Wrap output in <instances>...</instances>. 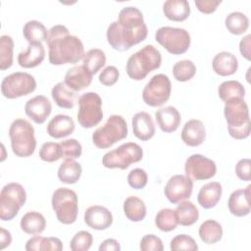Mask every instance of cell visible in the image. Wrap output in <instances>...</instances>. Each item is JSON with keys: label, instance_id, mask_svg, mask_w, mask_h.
<instances>
[{"label": "cell", "instance_id": "ac0fdd59", "mask_svg": "<svg viewBox=\"0 0 251 251\" xmlns=\"http://www.w3.org/2000/svg\"><path fill=\"white\" fill-rule=\"evenodd\" d=\"M182 141L190 146L196 147L201 145L206 138V129L202 121L192 119L187 121L181 129Z\"/></svg>", "mask_w": 251, "mask_h": 251}, {"label": "cell", "instance_id": "277c9868", "mask_svg": "<svg viewBox=\"0 0 251 251\" xmlns=\"http://www.w3.org/2000/svg\"><path fill=\"white\" fill-rule=\"evenodd\" d=\"M162 55L153 45H145L140 50L130 55L127 59L126 71L133 80L144 79L149 73L160 68Z\"/></svg>", "mask_w": 251, "mask_h": 251}, {"label": "cell", "instance_id": "f6af8a7d", "mask_svg": "<svg viewBox=\"0 0 251 251\" xmlns=\"http://www.w3.org/2000/svg\"><path fill=\"white\" fill-rule=\"evenodd\" d=\"M170 248L173 251L177 250H188V251H196L198 250V245L195 240L187 235V234H177L172 240L170 244Z\"/></svg>", "mask_w": 251, "mask_h": 251}, {"label": "cell", "instance_id": "3957f363", "mask_svg": "<svg viewBox=\"0 0 251 251\" xmlns=\"http://www.w3.org/2000/svg\"><path fill=\"white\" fill-rule=\"evenodd\" d=\"M224 115L227 123V130L235 139H245L250 135V117L247 103L243 98L225 102Z\"/></svg>", "mask_w": 251, "mask_h": 251}, {"label": "cell", "instance_id": "db71d44e", "mask_svg": "<svg viewBox=\"0 0 251 251\" xmlns=\"http://www.w3.org/2000/svg\"><path fill=\"white\" fill-rule=\"evenodd\" d=\"M12 243V235L9 230L4 227L0 228V249H5Z\"/></svg>", "mask_w": 251, "mask_h": 251}, {"label": "cell", "instance_id": "4dcf8cb0", "mask_svg": "<svg viewBox=\"0 0 251 251\" xmlns=\"http://www.w3.org/2000/svg\"><path fill=\"white\" fill-rule=\"evenodd\" d=\"M25 248L26 251H61L63 249V243L57 237H44L35 235L26 241Z\"/></svg>", "mask_w": 251, "mask_h": 251}, {"label": "cell", "instance_id": "f546056e", "mask_svg": "<svg viewBox=\"0 0 251 251\" xmlns=\"http://www.w3.org/2000/svg\"><path fill=\"white\" fill-rule=\"evenodd\" d=\"M82 168L75 159H65L58 169V178L67 184H74L81 176Z\"/></svg>", "mask_w": 251, "mask_h": 251}, {"label": "cell", "instance_id": "6da1fadb", "mask_svg": "<svg viewBox=\"0 0 251 251\" xmlns=\"http://www.w3.org/2000/svg\"><path fill=\"white\" fill-rule=\"evenodd\" d=\"M148 28L141 11L133 6L123 8L118 20L112 22L106 31L107 41L117 51H126L144 41Z\"/></svg>", "mask_w": 251, "mask_h": 251}, {"label": "cell", "instance_id": "c3c4849f", "mask_svg": "<svg viewBox=\"0 0 251 251\" xmlns=\"http://www.w3.org/2000/svg\"><path fill=\"white\" fill-rule=\"evenodd\" d=\"M120 76V72L115 66H107L99 74V82L105 86L114 85Z\"/></svg>", "mask_w": 251, "mask_h": 251}, {"label": "cell", "instance_id": "5b68a950", "mask_svg": "<svg viewBox=\"0 0 251 251\" xmlns=\"http://www.w3.org/2000/svg\"><path fill=\"white\" fill-rule=\"evenodd\" d=\"M9 137L13 153L22 158L31 156L36 148L34 128L25 119H16L9 127Z\"/></svg>", "mask_w": 251, "mask_h": 251}, {"label": "cell", "instance_id": "7dc6e473", "mask_svg": "<svg viewBox=\"0 0 251 251\" xmlns=\"http://www.w3.org/2000/svg\"><path fill=\"white\" fill-rule=\"evenodd\" d=\"M139 248L142 251H163L164 245L160 237L150 233L141 238Z\"/></svg>", "mask_w": 251, "mask_h": 251}, {"label": "cell", "instance_id": "7a4b0ae2", "mask_svg": "<svg viewBox=\"0 0 251 251\" xmlns=\"http://www.w3.org/2000/svg\"><path fill=\"white\" fill-rule=\"evenodd\" d=\"M46 44L49 62L55 66L75 64L85 54L81 40L70 34L69 28L63 25H55L48 30Z\"/></svg>", "mask_w": 251, "mask_h": 251}, {"label": "cell", "instance_id": "ee69618b", "mask_svg": "<svg viewBox=\"0 0 251 251\" xmlns=\"http://www.w3.org/2000/svg\"><path fill=\"white\" fill-rule=\"evenodd\" d=\"M62 150V158L65 159H77L81 156L82 146L75 138L66 139L60 142Z\"/></svg>", "mask_w": 251, "mask_h": 251}, {"label": "cell", "instance_id": "74e56055", "mask_svg": "<svg viewBox=\"0 0 251 251\" xmlns=\"http://www.w3.org/2000/svg\"><path fill=\"white\" fill-rule=\"evenodd\" d=\"M106 64V55L99 48L88 50L83 56V66L92 75L97 74Z\"/></svg>", "mask_w": 251, "mask_h": 251}, {"label": "cell", "instance_id": "d6986e66", "mask_svg": "<svg viewBox=\"0 0 251 251\" xmlns=\"http://www.w3.org/2000/svg\"><path fill=\"white\" fill-rule=\"evenodd\" d=\"M250 188L248 185L246 188L234 190L228 198L227 207L229 212L235 217H245L250 213Z\"/></svg>", "mask_w": 251, "mask_h": 251}, {"label": "cell", "instance_id": "d590c367", "mask_svg": "<svg viewBox=\"0 0 251 251\" xmlns=\"http://www.w3.org/2000/svg\"><path fill=\"white\" fill-rule=\"evenodd\" d=\"M218 95L224 102L236 98L244 99L245 88L237 80H226L219 85Z\"/></svg>", "mask_w": 251, "mask_h": 251}, {"label": "cell", "instance_id": "681fc988", "mask_svg": "<svg viewBox=\"0 0 251 251\" xmlns=\"http://www.w3.org/2000/svg\"><path fill=\"white\" fill-rule=\"evenodd\" d=\"M251 161L248 158L240 159L235 165V175L236 176L244 181H250L251 174H250Z\"/></svg>", "mask_w": 251, "mask_h": 251}, {"label": "cell", "instance_id": "30bf717a", "mask_svg": "<svg viewBox=\"0 0 251 251\" xmlns=\"http://www.w3.org/2000/svg\"><path fill=\"white\" fill-rule=\"evenodd\" d=\"M156 41L173 55L184 54L190 46V34L181 27L162 26L155 32Z\"/></svg>", "mask_w": 251, "mask_h": 251}, {"label": "cell", "instance_id": "1f68e13d", "mask_svg": "<svg viewBox=\"0 0 251 251\" xmlns=\"http://www.w3.org/2000/svg\"><path fill=\"white\" fill-rule=\"evenodd\" d=\"M178 225L189 226L194 225L199 219V211L191 201H181L175 210Z\"/></svg>", "mask_w": 251, "mask_h": 251}, {"label": "cell", "instance_id": "e0dca14e", "mask_svg": "<svg viewBox=\"0 0 251 251\" xmlns=\"http://www.w3.org/2000/svg\"><path fill=\"white\" fill-rule=\"evenodd\" d=\"M84 223L93 229L104 230L113 224V215L108 208L101 205H93L85 210Z\"/></svg>", "mask_w": 251, "mask_h": 251}, {"label": "cell", "instance_id": "8d00e7d4", "mask_svg": "<svg viewBox=\"0 0 251 251\" xmlns=\"http://www.w3.org/2000/svg\"><path fill=\"white\" fill-rule=\"evenodd\" d=\"M225 25L231 34L240 35L247 31L249 27V19L241 12H232L226 17Z\"/></svg>", "mask_w": 251, "mask_h": 251}, {"label": "cell", "instance_id": "603a6c76", "mask_svg": "<svg viewBox=\"0 0 251 251\" xmlns=\"http://www.w3.org/2000/svg\"><path fill=\"white\" fill-rule=\"evenodd\" d=\"M75 122L72 117L59 114L49 121L46 130L51 137L58 139L72 134L75 130Z\"/></svg>", "mask_w": 251, "mask_h": 251}, {"label": "cell", "instance_id": "52a82bcc", "mask_svg": "<svg viewBox=\"0 0 251 251\" xmlns=\"http://www.w3.org/2000/svg\"><path fill=\"white\" fill-rule=\"evenodd\" d=\"M52 208L57 220L64 225H72L76 221L78 200L76 193L67 187L57 188L51 199Z\"/></svg>", "mask_w": 251, "mask_h": 251}, {"label": "cell", "instance_id": "816d5d0a", "mask_svg": "<svg viewBox=\"0 0 251 251\" xmlns=\"http://www.w3.org/2000/svg\"><path fill=\"white\" fill-rule=\"evenodd\" d=\"M121 245L118 240L114 238L105 239L99 246V251H120Z\"/></svg>", "mask_w": 251, "mask_h": 251}, {"label": "cell", "instance_id": "44dd1931", "mask_svg": "<svg viewBox=\"0 0 251 251\" xmlns=\"http://www.w3.org/2000/svg\"><path fill=\"white\" fill-rule=\"evenodd\" d=\"M155 119L160 129L166 133L176 131L181 122L180 114L178 110L174 106H166L160 108L155 113Z\"/></svg>", "mask_w": 251, "mask_h": 251}, {"label": "cell", "instance_id": "e575fe53", "mask_svg": "<svg viewBox=\"0 0 251 251\" xmlns=\"http://www.w3.org/2000/svg\"><path fill=\"white\" fill-rule=\"evenodd\" d=\"M23 34L28 43H42L46 41L48 30L41 22L30 20L25 24Z\"/></svg>", "mask_w": 251, "mask_h": 251}, {"label": "cell", "instance_id": "7402d4cb", "mask_svg": "<svg viewBox=\"0 0 251 251\" xmlns=\"http://www.w3.org/2000/svg\"><path fill=\"white\" fill-rule=\"evenodd\" d=\"M132 131L135 137L142 141L151 139L155 134V125L152 117L147 112L136 113L131 120Z\"/></svg>", "mask_w": 251, "mask_h": 251}, {"label": "cell", "instance_id": "b9f144b4", "mask_svg": "<svg viewBox=\"0 0 251 251\" xmlns=\"http://www.w3.org/2000/svg\"><path fill=\"white\" fill-rule=\"evenodd\" d=\"M39 157L42 161L52 163L62 158V150L60 143L45 142L39 150Z\"/></svg>", "mask_w": 251, "mask_h": 251}, {"label": "cell", "instance_id": "d4e9b609", "mask_svg": "<svg viewBox=\"0 0 251 251\" xmlns=\"http://www.w3.org/2000/svg\"><path fill=\"white\" fill-rule=\"evenodd\" d=\"M45 58V48L42 43H28L25 52L18 55V63L22 68H35L42 63Z\"/></svg>", "mask_w": 251, "mask_h": 251}, {"label": "cell", "instance_id": "5bb4252c", "mask_svg": "<svg viewBox=\"0 0 251 251\" xmlns=\"http://www.w3.org/2000/svg\"><path fill=\"white\" fill-rule=\"evenodd\" d=\"M184 172L192 180H206L216 175L217 166L213 160L201 154H193L186 159Z\"/></svg>", "mask_w": 251, "mask_h": 251}, {"label": "cell", "instance_id": "9a60e30c", "mask_svg": "<svg viewBox=\"0 0 251 251\" xmlns=\"http://www.w3.org/2000/svg\"><path fill=\"white\" fill-rule=\"evenodd\" d=\"M193 190V180L183 175H175L167 181L164 193L167 199L173 203L177 204L188 199Z\"/></svg>", "mask_w": 251, "mask_h": 251}, {"label": "cell", "instance_id": "cb8c5ba5", "mask_svg": "<svg viewBox=\"0 0 251 251\" xmlns=\"http://www.w3.org/2000/svg\"><path fill=\"white\" fill-rule=\"evenodd\" d=\"M212 68L217 75L221 76H229L236 73L238 69V60L232 53L223 51L213 58Z\"/></svg>", "mask_w": 251, "mask_h": 251}, {"label": "cell", "instance_id": "484cf974", "mask_svg": "<svg viewBox=\"0 0 251 251\" xmlns=\"http://www.w3.org/2000/svg\"><path fill=\"white\" fill-rule=\"evenodd\" d=\"M222 193V184L218 181H211L200 188L197 195V201L202 208L211 209L219 203Z\"/></svg>", "mask_w": 251, "mask_h": 251}, {"label": "cell", "instance_id": "f5cc1de1", "mask_svg": "<svg viewBox=\"0 0 251 251\" xmlns=\"http://www.w3.org/2000/svg\"><path fill=\"white\" fill-rule=\"evenodd\" d=\"M250 39L251 35L247 34L245 37H243L240 42H239V51L241 55L246 59L250 60V55H251V50H250Z\"/></svg>", "mask_w": 251, "mask_h": 251}, {"label": "cell", "instance_id": "f907efd6", "mask_svg": "<svg viewBox=\"0 0 251 251\" xmlns=\"http://www.w3.org/2000/svg\"><path fill=\"white\" fill-rule=\"evenodd\" d=\"M195 6L203 14H212L214 13L218 6L222 3L221 0H196Z\"/></svg>", "mask_w": 251, "mask_h": 251}, {"label": "cell", "instance_id": "8fae6325", "mask_svg": "<svg viewBox=\"0 0 251 251\" xmlns=\"http://www.w3.org/2000/svg\"><path fill=\"white\" fill-rule=\"evenodd\" d=\"M77 122L84 128L97 126L103 119L102 99L96 92L83 93L77 100Z\"/></svg>", "mask_w": 251, "mask_h": 251}, {"label": "cell", "instance_id": "8992f818", "mask_svg": "<svg viewBox=\"0 0 251 251\" xmlns=\"http://www.w3.org/2000/svg\"><path fill=\"white\" fill-rule=\"evenodd\" d=\"M128 129L126 120L120 115H112L104 126L92 133V142L99 149H107L127 136Z\"/></svg>", "mask_w": 251, "mask_h": 251}, {"label": "cell", "instance_id": "7c38bea8", "mask_svg": "<svg viewBox=\"0 0 251 251\" xmlns=\"http://www.w3.org/2000/svg\"><path fill=\"white\" fill-rule=\"evenodd\" d=\"M36 80L33 75L24 72H16L6 75L1 82V93L8 99H16L33 92Z\"/></svg>", "mask_w": 251, "mask_h": 251}, {"label": "cell", "instance_id": "836d02e7", "mask_svg": "<svg viewBox=\"0 0 251 251\" xmlns=\"http://www.w3.org/2000/svg\"><path fill=\"white\" fill-rule=\"evenodd\" d=\"M123 209L126 217L134 223L143 221L146 216L145 203L136 196L127 197L124 202Z\"/></svg>", "mask_w": 251, "mask_h": 251}, {"label": "cell", "instance_id": "bcb514c9", "mask_svg": "<svg viewBox=\"0 0 251 251\" xmlns=\"http://www.w3.org/2000/svg\"><path fill=\"white\" fill-rule=\"evenodd\" d=\"M148 181L147 173L140 168L131 170L127 175V182L133 189H142L146 186Z\"/></svg>", "mask_w": 251, "mask_h": 251}, {"label": "cell", "instance_id": "ab89813d", "mask_svg": "<svg viewBox=\"0 0 251 251\" xmlns=\"http://www.w3.org/2000/svg\"><path fill=\"white\" fill-rule=\"evenodd\" d=\"M14 40L10 35L4 34L0 37V70L5 71L13 65Z\"/></svg>", "mask_w": 251, "mask_h": 251}, {"label": "cell", "instance_id": "60d3db41", "mask_svg": "<svg viewBox=\"0 0 251 251\" xmlns=\"http://www.w3.org/2000/svg\"><path fill=\"white\" fill-rule=\"evenodd\" d=\"M196 74V66L191 60H180L173 67L174 77L180 82L190 80Z\"/></svg>", "mask_w": 251, "mask_h": 251}, {"label": "cell", "instance_id": "7bdbcfd3", "mask_svg": "<svg viewBox=\"0 0 251 251\" xmlns=\"http://www.w3.org/2000/svg\"><path fill=\"white\" fill-rule=\"evenodd\" d=\"M92 234L86 230L76 232L70 242V248L73 251H87L92 245Z\"/></svg>", "mask_w": 251, "mask_h": 251}, {"label": "cell", "instance_id": "ffe728a7", "mask_svg": "<svg viewBox=\"0 0 251 251\" xmlns=\"http://www.w3.org/2000/svg\"><path fill=\"white\" fill-rule=\"evenodd\" d=\"M93 75L83 65L75 66L68 70L64 82L74 91L77 92L88 87L92 81Z\"/></svg>", "mask_w": 251, "mask_h": 251}, {"label": "cell", "instance_id": "ba28073f", "mask_svg": "<svg viewBox=\"0 0 251 251\" xmlns=\"http://www.w3.org/2000/svg\"><path fill=\"white\" fill-rule=\"evenodd\" d=\"M26 192L18 182H9L0 192V219L4 222L13 220L25 204Z\"/></svg>", "mask_w": 251, "mask_h": 251}, {"label": "cell", "instance_id": "9c48e42d", "mask_svg": "<svg viewBox=\"0 0 251 251\" xmlns=\"http://www.w3.org/2000/svg\"><path fill=\"white\" fill-rule=\"evenodd\" d=\"M143 150L135 142H126L107 152L102 158V165L107 169L126 170L131 164L141 161Z\"/></svg>", "mask_w": 251, "mask_h": 251}, {"label": "cell", "instance_id": "4316f807", "mask_svg": "<svg viewBox=\"0 0 251 251\" xmlns=\"http://www.w3.org/2000/svg\"><path fill=\"white\" fill-rule=\"evenodd\" d=\"M163 13L173 22H183L190 15V6L186 0H168L163 4Z\"/></svg>", "mask_w": 251, "mask_h": 251}, {"label": "cell", "instance_id": "f1b7e54d", "mask_svg": "<svg viewBox=\"0 0 251 251\" xmlns=\"http://www.w3.org/2000/svg\"><path fill=\"white\" fill-rule=\"evenodd\" d=\"M20 226L22 230L27 234H40L46 227V220L41 213L30 211L22 217Z\"/></svg>", "mask_w": 251, "mask_h": 251}, {"label": "cell", "instance_id": "83f0119b", "mask_svg": "<svg viewBox=\"0 0 251 251\" xmlns=\"http://www.w3.org/2000/svg\"><path fill=\"white\" fill-rule=\"evenodd\" d=\"M51 95L57 106L64 109H72L77 99L75 91L71 89L65 82L61 81L55 84L51 90Z\"/></svg>", "mask_w": 251, "mask_h": 251}, {"label": "cell", "instance_id": "d6a6232c", "mask_svg": "<svg viewBox=\"0 0 251 251\" xmlns=\"http://www.w3.org/2000/svg\"><path fill=\"white\" fill-rule=\"evenodd\" d=\"M200 239L206 244H214L219 242L223 237V227L220 223L215 220H207L203 222L198 229Z\"/></svg>", "mask_w": 251, "mask_h": 251}, {"label": "cell", "instance_id": "2e32d148", "mask_svg": "<svg viewBox=\"0 0 251 251\" xmlns=\"http://www.w3.org/2000/svg\"><path fill=\"white\" fill-rule=\"evenodd\" d=\"M52 112V104L44 95H36L25 102V113L35 124H43Z\"/></svg>", "mask_w": 251, "mask_h": 251}, {"label": "cell", "instance_id": "f35d334b", "mask_svg": "<svg viewBox=\"0 0 251 251\" xmlns=\"http://www.w3.org/2000/svg\"><path fill=\"white\" fill-rule=\"evenodd\" d=\"M155 225L161 231L164 232H169L176 229L178 223L175 210L170 208L161 209L155 217Z\"/></svg>", "mask_w": 251, "mask_h": 251}, {"label": "cell", "instance_id": "4fadbf2b", "mask_svg": "<svg viewBox=\"0 0 251 251\" xmlns=\"http://www.w3.org/2000/svg\"><path fill=\"white\" fill-rule=\"evenodd\" d=\"M172 83L168 75L157 74L151 77L142 90V99L150 107H160L171 96Z\"/></svg>", "mask_w": 251, "mask_h": 251}]
</instances>
